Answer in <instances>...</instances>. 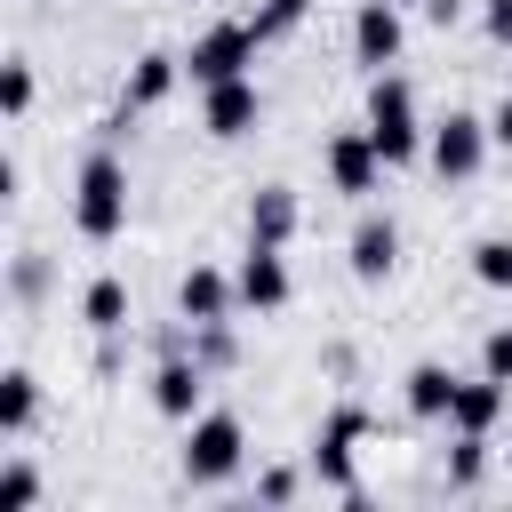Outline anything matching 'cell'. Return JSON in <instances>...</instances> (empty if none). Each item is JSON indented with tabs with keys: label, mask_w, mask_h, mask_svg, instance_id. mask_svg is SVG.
<instances>
[{
	"label": "cell",
	"mask_w": 512,
	"mask_h": 512,
	"mask_svg": "<svg viewBox=\"0 0 512 512\" xmlns=\"http://www.w3.org/2000/svg\"><path fill=\"white\" fill-rule=\"evenodd\" d=\"M480 152H488V120H472V112H448V120L432 128V168H440V184H464V176H480Z\"/></svg>",
	"instance_id": "52a82bcc"
},
{
	"label": "cell",
	"mask_w": 512,
	"mask_h": 512,
	"mask_svg": "<svg viewBox=\"0 0 512 512\" xmlns=\"http://www.w3.org/2000/svg\"><path fill=\"white\" fill-rule=\"evenodd\" d=\"M232 288H240V304H248V312H280V304L296 296V280H288L280 248H264V240H248V256H240V272H232Z\"/></svg>",
	"instance_id": "30bf717a"
},
{
	"label": "cell",
	"mask_w": 512,
	"mask_h": 512,
	"mask_svg": "<svg viewBox=\"0 0 512 512\" xmlns=\"http://www.w3.org/2000/svg\"><path fill=\"white\" fill-rule=\"evenodd\" d=\"M72 224H80V240H120V224H128V168L104 136L72 176Z\"/></svg>",
	"instance_id": "6da1fadb"
},
{
	"label": "cell",
	"mask_w": 512,
	"mask_h": 512,
	"mask_svg": "<svg viewBox=\"0 0 512 512\" xmlns=\"http://www.w3.org/2000/svg\"><path fill=\"white\" fill-rule=\"evenodd\" d=\"M304 8H312V0H264V8H256V32H264V40H280L288 24H304Z\"/></svg>",
	"instance_id": "484cf974"
},
{
	"label": "cell",
	"mask_w": 512,
	"mask_h": 512,
	"mask_svg": "<svg viewBox=\"0 0 512 512\" xmlns=\"http://www.w3.org/2000/svg\"><path fill=\"white\" fill-rule=\"evenodd\" d=\"M256 496H264V504H288V496H296V472H264Z\"/></svg>",
	"instance_id": "83f0119b"
},
{
	"label": "cell",
	"mask_w": 512,
	"mask_h": 512,
	"mask_svg": "<svg viewBox=\"0 0 512 512\" xmlns=\"http://www.w3.org/2000/svg\"><path fill=\"white\" fill-rule=\"evenodd\" d=\"M344 256H352V280H368V288L392 280V264H400V224H392V216H360Z\"/></svg>",
	"instance_id": "7c38bea8"
},
{
	"label": "cell",
	"mask_w": 512,
	"mask_h": 512,
	"mask_svg": "<svg viewBox=\"0 0 512 512\" xmlns=\"http://www.w3.org/2000/svg\"><path fill=\"white\" fill-rule=\"evenodd\" d=\"M424 16H432V24H456V16H464V0H424Z\"/></svg>",
	"instance_id": "f1b7e54d"
},
{
	"label": "cell",
	"mask_w": 512,
	"mask_h": 512,
	"mask_svg": "<svg viewBox=\"0 0 512 512\" xmlns=\"http://www.w3.org/2000/svg\"><path fill=\"white\" fill-rule=\"evenodd\" d=\"M296 224H304V200H296L288 184H256V192H248V240L288 248V240H296Z\"/></svg>",
	"instance_id": "8fae6325"
},
{
	"label": "cell",
	"mask_w": 512,
	"mask_h": 512,
	"mask_svg": "<svg viewBox=\"0 0 512 512\" xmlns=\"http://www.w3.org/2000/svg\"><path fill=\"white\" fill-rule=\"evenodd\" d=\"M504 400H512V384H496V376H480V384H456V408H448V424H456V432H496Z\"/></svg>",
	"instance_id": "2e32d148"
},
{
	"label": "cell",
	"mask_w": 512,
	"mask_h": 512,
	"mask_svg": "<svg viewBox=\"0 0 512 512\" xmlns=\"http://www.w3.org/2000/svg\"><path fill=\"white\" fill-rule=\"evenodd\" d=\"M320 160H328V184H336L344 200H368V192H376V176L392 168V160L376 152V136H368V120H360V128H336V136L320 144Z\"/></svg>",
	"instance_id": "8992f818"
},
{
	"label": "cell",
	"mask_w": 512,
	"mask_h": 512,
	"mask_svg": "<svg viewBox=\"0 0 512 512\" xmlns=\"http://www.w3.org/2000/svg\"><path fill=\"white\" fill-rule=\"evenodd\" d=\"M232 304H240V288H232L216 264H192V272L176 280V312H184V320H224Z\"/></svg>",
	"instance_id": "9a60e30c"
},
{
	"label": "cell",
	"mask_w": 512,
	"mask_h": 512,
	"mask_svg": "<svg viewBox=\"0 0 512 512\" xmlns=\"http://www.w3.org/2000/svg\"><path fill=\"white\" fill-rule=\"evenodd\" d=\"M200 400H208V368H200L192 352H160V368H152V408L176 416V424H192Z\"/></svg>",
	"instance_id": "ba28073f"
},
{
	"label": "cell",
	"mask_w": 512,
	"mask_h": 512,
	"mask_svg": "<svg viewBox=\"0 0 512 512\" xmlns=\"http://www.w3.org/2000/svg\"><path fill=\"white\" fill-rule=\"evenodd\" d=\"M32 416H40V376H32V368H8V376H0V432L24 440Z\"/></svg>",
	"instance_id": "ac0fdd59"
},
{
	"label": "cell",
	"mask_w": 512,
	"mask_h": 512,
	"mask_svg": "<svg viewBox=\"0 0 512 512\" xmlns=\"http://www.w3.org/2000/svg\"><path fill=\"white\" fill-rule=\"evenodd\" d=\"M488 472V432H456V456H448V480L456 488H472Z\"/></svg>",
	"instance_id": "603a6c76"
},
{
	"label": "cell",
	"mask_w": 512,
	"mask_h": 512,
	"mask_svg": "<svg viewBox=\"0 0 512 512\" xmlns=\"http://www.w3.org/2000/svg\"><path fill=\"white\" fill-rule=\"evenodd\" d=\"M80 320H88L96 336H120V328H128V280H112V272H104V280H88Z\"/></svg>",
	"instance_id": "d6986e66"
},
{
	"label": "cell",
	"mask_w": 512,
	"mask_h": 512,
	"mask_svg": "<svg viewBox=\"0 0 512 512\" xmlns=\"http://www.w3.org/2000/svg\"><path fill=\"white\" fill-rule=\"evenodd\" d=\"M32 96H40L32 64H24V56H8V72H0V112H8V120H24V112H32Z\"/></svg>",
	"instance_id": "7402d4cb"
},
{
	"label": "cell",
	"mask_w": 512,
	"mask_h": 512,
	"mask_svg": "<svg viewBox=\"0 0 512 512\" xmlns=\"http://www.w3.org/2000/svg\"><path fill=\"white\" fill-rule=\"evenodd\" d=\"M184 80V56H168V48H144L136 64H128V80H120V104L128 112H152V104H168V88Z\"/></svg>",
	"instance_id": "5bb4252c"
},
{
	"label": "cell",
	"mask_w": 512,
	"mask_h": 512,
	"mask_svg": "<svg viewBox=\"0 0 512 512\" xmlns=\"http://www.w3.org/2000/svg\"><path fill=\"white\" fill-rule=\"evenodd\" d=\"M472 280H480V288H512V240H504V232L472 240Z\"/></svg>",
	"instance_id": "44dd1931"
},
{
	"label": "cell",
	"mask_w": 512,
	"mask_h": 512,
	"mask_svg": "<svg viewBox=\"0 0 512 512\" xmlns=\"http://www.w3.org/2000/svg\"><path fill=\"white\" fill-rule=\"evenodd\" d=\"M480 376L512 384V328H488V336H480Z\"/></svg>",
	"instance_id": "d4e9b609"
},
{
	"label": "cell",
	"mask_w": 512,
	"mask_h": 512,
	"mask_svg": "<svg viewBox=\"0 0 512 512\" xmlns=\"http://www.w3.org/2000/svg\"><path fill=\"white\" fill-rule=\"evenodd\" d=\"M488 136H496V144H512V96L496 104V120H488Z\"/></svg>",
	"instance_id": "f546056e"
},
{
	"label": "cell",
	"mask_w": 512,
	"mask_h": 512,
	"mask_svg": "<svg viewBox=\"0 0 512 512\" xmlns=\"http://www.w3.org/2000/svg\"><path fill=\"white\" fill-rule=\"evenodd\" d=\"M480 24H488V40H504V48H512V0H488V8H480Z\"/></svg>",
	"instance_id": "4316f807"
},
{
	"label": "cell",
	"mask_w": 512,
	"mask_h": 512,
	"mask_svg": "<svg viewBox=\"0 0 512 512\" xmlns=\"http://www.w3.org/2000/svg\"><path fill=\"white\" fill-rule=\"evenodd\" d=\"M456 384H464L456 368L416 360V368H408V408H416V416H448V408H456Z\"/></svg>",
	"instance_id": "e0dca14e"
},
{
	"label": "cell",
	"mask_w": 512,
	"mask_h": 512,
	"mask_svg": "<svg viewBox=\"0 0 512 512\" xmlns=\"http://www.w3.org/2000/svg\"><path fill=\"white\" fill-rule=\"evenodd\" d=\"M256 48H264L256 16H248V24H216V32H200V40L184 48V72H192L200 88H216V80H240V72L256 64Z\"/></svg>",
	"instance_id": "277c9868"
},
{
	"label": "cell",
	"mask_w": 512,
	"mask_h": 512,
	"mask_svg": "<svg viewBox=\"0 0 512 512\" xmlns=\"http://www.w3.org/2000/svg\"><path fill=\"white\" fill-rule=\"evenodd\" d=\"M32 496H40V472H32V464H8V472H0V512H24Z\"/></svg>",
	"instance_id": "cb8c5ba5"
},
{
	"label": "cell",
	"mask_w": 512,
	"mask_h": 512,
	"mask_svg": "<svg viewBox=\"0 0 512 512\" xmlns=\"http://www.w3.org/2000/svg\"><path fill=\"white\" fill-rule=\"evenodd\" d=\"M264 120V96H256V80L240 72V80H216L208 88V104H200V128L216 136V144H232V136H248Z\"/></svg>",
	"instance_id": "9c48e42d"
},
{
	"label": "cell",
	"mask_w": 512,
	"mask_h": 512,
	"mask_svg": "<svg viewBox=\"0 0 512 512\" xmlns=\"http://www.w3.org/2000/svg\"><path fill=\"white\" fill-rule=\"evenodd\" d=\"M416 8H424V0H416Z\"/></svg>",
	"instance_id": "4dcf8cb0"
},
{
	"label": "cell",
	"mask_w": 512,
	"mask_h": 512,
	"mask_svg": "<svg viewBox=\"0 0 512 512\" xmlns=\"http://www.w3.org/2000/svg\"><path fill=\"white\" fill-rule=\"evenodd\" d=\"M368 136H376V152H384L392 168H400V160H416L424 128H416V88H408V80L376 72V88H368Z\"/></svg>",
	"instance_id": "3957f363"
},
{
	"label": "cell",
	"mask_w": 512,
	"mask_h": 512,
	"mask_svg": "<svg viewBox=\"0 0 512 512\" xmlns=\"http://www.w3.org/2000/svg\"><path fill=\"white\" fill-rule=\"evenodd\" d=\"M192 360L216 376V368H240V336H232V320H192Z\"/></svg>",
	"instance_id": "ffe728a7"
},
{
	"label": "cell",
	"mask_w": 512,
	"mask_h": 512,
	"mask_svg": "<svg viewBox=\"0 0 512 512\" xmlns=\"http://www.w3.org/2000/svg\"><path fill=\"white\" fill-rule=\"evenodd\" d=\"M240 448H248V432H240V416L232 408H208V416H192V432H184V480L192 488H208V480H232L240 472Z\"/></svg>",
	"instance_id": "7a4b0ae2"
},
{
	"label": "cell",
	"mask_w": 512,
	"mask_h": 512,
	"mask_svg": "<svg viewBox=\"0 0 512 512\" xmlns=\"http://www.w3.org/2000/svg\"><path fill=\"white\" fill-rule=\"evenodd\" d=\"M352 56L376 64V72L400 56V0H360V16H352Z\"/></svg>",
	"instance_id": "4fadbf2b"
},
{
	"label": "cell",
	"mask_w": 512,
	"mask_h": 512,
	"mask_svg": "<svg viewBox=\"0 0 512 512\" xmlns=\"http://www.w3.org/2000/svg\"><path fill=\"white\" fill-rule=\"evenodd\" d=\"M368 432H376V416H368L360 400H344V408L320 424V440H312V472H320L336 496H344V488H360V480H352V456H360V440H368Z\"/></svg>",
	"instance_id": "5b68a950"
}]
</instances>
